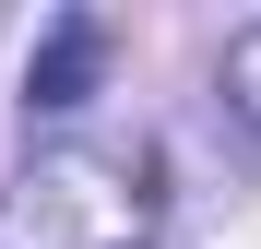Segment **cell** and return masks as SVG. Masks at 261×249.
Segmentation results:
<instances>
[{
	"mask_svg": "<svg viewBox=\"0 0 261 249\" xmlns=\"http://www.w3.org/2000/svg\"><path fill=\"white\" fill-rule=\"evenodd\" d=\"M166 214L154 143H48L0 190V249H143Z\"/></svg>",
	"mask_w": 261,
	"mask_h": 249,
	"instance_id": "obj_1",
	"label": "cell"
},
{
	"mask_svg": "<svg viewBox=\"0 0 261 249\" xmlns=\"http://www.w3.org/2000/svg\"><path fill=\"white\" fill-rule=\"evenodd\" d=\"M95 71H107V24L95 12H60L48 36H36V60H24V107L36 119H71L83 95H95Z\"/></svg>",
	"mask_w": 261,
	"mask_h": 249,
	"instance_id": "obj_2",
	"label": "cell"
},
{
	"mask_svg": "<svg viewBox=\"0 0 261 249\" xmlns=\"http://www.w3.org/2000/svg\"><path fill=\"white\" fill-rule=\"evenodd\" d=\"M226 107L261 131V24H249V36H226Z\"/></svg>",
	"mask_w": 261,
	"mask_h": 249,
	"instance_id": "obj_3",
	"label": "cell"
}]
</instances>
